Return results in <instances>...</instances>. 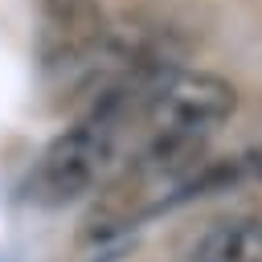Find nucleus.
Returning <instances> with one entry per match:
<instances>
[{
    "label": "nucleus",
    "mask_w": 262,
    "mask_h": 262,
    "mask_svg": "<svg viewBox=\"0 0 262 262\" xmlns=\"http://www.w3.org/2000/svg\"><path fill=\"white\" fill-rule=\"evenodd\" d=\"M135 102H147V94L131 82L106 86L98 94H90V106L78 123H70L37 160L33 176H29V196L37 205H70L86 192H94L119 160V143H123V127L135 111Z\"/></svg>",
    "instance_id": "1"
},
{
    "label": "nucleus",
    "mask_w": 262,
    "mask_h": 262,
    "mask_svg": "<svg viewBox=\"0 0 262 262\" xmlns=\"http://www.w3.org/2000/svg\"><path fill=\"white\" fill-rule=\"evenodd\" d=\"M237 111V90L213 70H176L143 102V123L151 139L205 143Z\"/></svg>",
    "instance_id": "2"
},
{
    "label": "nucleus",
    "mask_w": 262,
    "mask_h": 262,
    "mask_svg": "<svg viewBox=\"0 0 262 262\" xmlns=\"http://www.w3.org/2000/svg\"><path fill=\"white\" fill-rule=\"evenodd\" d=\"M102 33H106V16H102L98 0H41L37 57L49 74L86 70Z\"/></svg>",
    "instance_id": "3"
},
{
    "label": "nucleus",
    "mask_w": 262,
    "mask_h": 262,
    "mask_svg": "<svg viewBox=\"0 0 262 262\" xmlns=\"http://www.w3.org/2000/svg\"><path fill=\"white\" fill-rule=\"evenodd\" d=\"M188 262H262V221L258 217L213 221L192 242Z\"/></svg>",
    "instance_id": "4"
},
{
    "label": "nucleus",
    "mask_w": 262,
    "mask_h": 262,
    "mask_svg": "<svg viewBox=\"0 0 262 262\" xmlns=\"http://www.w3.org/2000/svg\"><path fill=\"white\" fill-rule=\"evenodd\" d=\"M254 168H258V176H262V151H258V160H254Z\"/></svg>",
    "instance_id": "5"
}]
</instances>
